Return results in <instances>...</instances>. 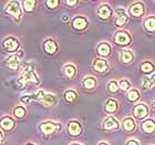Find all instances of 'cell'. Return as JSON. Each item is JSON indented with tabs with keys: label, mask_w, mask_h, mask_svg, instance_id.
<instances>
[{
	"label": "cell",
	"mask_w": 155,
	"mask_h": 145,
	"mask_svg": "<svg viewBox=\"0 0 155 145\" xmlns=\"http://www.w3.org/2000/svg\"><path fill=\"white\" fill-rule=\"evenodd\" d=\"M58 5H59L58 0H48V1H47V6H48L49 8H55Z\"/></svg>",
	"instance_id": "cell-33"
},
{
	"label": "cell",
	"mask_w": 155,
	"mask_h": 145,
	"mask_svg": "<svg viewBox=\"0 0 155 145\" xmlns=\"http://www.w3.org/2000/svg\"><path fill=\"white\" fill-rule=\"evenodd\" d=\"M145 27L146 29L150 31H154L155 30V18H149L145 20Z\"/></svg>",
	"instance_id": "cell-24"
},
{
	"label": "cell",
	"mask_w": 155,
	"mask_h": 145,
	"mask_svg": "<svg viewBox=\"0 0 155 145\" xmlns=\"http://www.w3.org/2000/svg\"><path fill=\"white\" fill-rule=\"evenodd\" d=\"M69 132L71 133L72 135H79L81 132V126L78 122H71L69 124Z\"/></svg>",
	"instance_id": "cell-9"
},
{
	"label": "cell",
	"mask_w": 155,
	"mask_h": 145,
	"mask_svg": "<svg viewBox=\"0 0 155 145\" xmlns=\"http://www.w3.org/2000/svg\"><path fill=\"white\" fill-rule=\"evenodd\" d=\"M117 89H119V85H117V83H116V82L112 81V82H110V83H109V90H110L111 92H116V91H117Z\"/></svg>",
	"instance_id": "cell-32"
},
{
	"label": "cell",
	"mask_w": 155,
	"mask_h": 145,
	"mask_svg": "<svg viewBox=\"0 0 155 145\" xmlns=\"http://www.w3.org/2000/svg\"><path fill=\"white\" fill-rule=\"evenodd\" d=\"M45 50L48 53H54L55 50H57V44L53 41L49 40V41H47L45 43Z\"/></svg>",
	"instance_id": "cell-16"
},
{
	"label": "cell",
	"mask_w": 155,
	"mask_h": 145,
	"mask_svg": "<svg viewBox=\"0 0 155 145\" xmlns=\"http://www.w3.org/2000/svg\"><path fill=\"white\" fill-rule=\"evenodd\" d=\"M38 99L41 101L42 103L47 104V105H51L52 103H54V97L51 95V94H47V93H43V92H39Z\"/></svg>",
	"instance_id": "cell-4"
},
{
	"label": "cell",
	"mask_w": 155,
	"mask_h": 145,
	"mask_svg": "<svg viewBox=\"0 0 155 145\" xmlns=\"http://www.w3.org/2000/svg\"><path fill=\"white\" fill-rule=\"evenodd\" d=\"M134 113H135L136 116H139V117H143V116L147 115V109H146L145 105L140 104V105H137V107H135Z\"/></svg>",
	"instance_id": "cell-12"
},
{
	"label": "cell",
	"mask_w": 155,
	"mask_h": 145,
	"mask_svg": "<svg viewBox=\"0 0 155 145\" xmlns=\"http://www.w3.org/2000/svg\"><path fill=\"white\" fill-rule=\"evenodd\" d=\"M123 125H124V129H125L126 131H132V130L134 129L135 124H134V122H133L132 119H126V120H124Z\"/></svg>",
	"instance_id": "cell-26"
},
{
	"label": "cell",
	"mask_w": 155,
	"mask_h": 145,
	"mask_svg": "<svg viewBox=\"0 0 155 145\" xmlns=\"http://www.w3.org/2000/svg\"><path fill=\"white\" fill-rule=\"evenodd\" d=\"M120 87H121V89H123V90H127V89H130V83L126 80H122L120 82Z\"/></svg>",
	"instance_id": "cell-34"
},
{
	"label": "cell",
	"mask_w": 155,
	"mask_h": 145,
	"mask_svg": "<svg viewBox=\"0 0 155 145\" xmlns=\"http://www.w3.org/2000/svg\"><path fill=\"white\" fill-rule=\"evenodd\" d=\"M155 84V74H153L152 77H145L144 80H143V85L145 87H151L152 85Z\"/></svg>",
	"instance_id": "cell-22"
},
{
	"label": "cell",
	"mask_w": 155,
	"mask_h": 145,
	"mask_svg": "<svg viewBox=\"0 0 155 145\" xmlns=\"http://www.w3.org/2000/svg\"><path fill=\"white\" fill-rule=\"evenodd\" d=\"M18 64H19V59L17 58L16 55L9 58V60H8V67L9 68H11L12 70H16L18 68Z\"/></svg>",
	"instance_id": "cell-18"
},
{
	"label": "cell",
	"mask_w": 155,
	"mask_h": 145,
	"mask_svg": "<svg viewBox=\"0 0 155 145\" xmlns=\"http://www.w3.org/2000/svg\"><path fill=\"white\" fill-rule=\"evenodd\" d=\"M116 107H117V104H116V102L113 100L107 101V105H105V110H107V112H114L116 110Z\"/></svg>",
	"instance_id": "cell-25"
},
{
	"label": "cell",
	"mask_w": 155,
	"mask_h": 145,
	"mask_svg": "<svg viewBox=\"0 0 155 145\" xmlns=\"http://www.w3.org/2000/svg\"><path fill=\"white\" fill-rule=\"evenodd\" d=\"M127 145H139L136 142H134V141H130L129 143H127Z\"/></svg>",
	"instance_id": "cell-36"
},
{
	"label": "cell",
	"mask_w": 155,
	"mask_h": 145,
	"mask_svg": "<svg viewBox=\"0 0 155 145\" xmlns=\"http://www.w3.org/2000/svg\"><path fill=\"white\" fill-rule=\"evenodd\" d=\"M130 12H131L132 16H136V17L141 16L143 13V6L141 3H135V5H133V6L131 7Z\"/></svg>",
	"instance_id": "cell-10"
},
{
	"label": "cell",
	"mask_w": 155,
	"mask_h": 145,
	"mask_svg": "<svg viewBox=\"0 0 155 145\" xmlns=\"http://www.w3.org/2000/svg\"><path fill=\"white\" fill-rule=\"evenodd\" d=\"M99 16H100L101 18H103V19L109 18V17L111 16V9L107 6L100 7V9H99Z\"/></svg>",
	"instance_id": "cell-15"
},
{
	"label": "cell",
	"mask_w": 155,
	"mask_h": 145,
	"mask_svg": "<svg viewBox=\"0 0 155 145\" xmlns=\"http://www.w3.org/2000/svg\"><path fill=\"white\" fill-rule=\"evenodd\" d=\"M23 7H25V10L30 12V11H32L33 7L36 5V1L35 0H27V1H23Z\"/></svg>",
	"instance_id": "cell-23"
},
{
	"label": "cell",
	"mask_w": 155,
	"mask_h": 145,
	"mask_svg": "<svg viewBox=\"0 0 155 145\" xmlns=\"http://www.w3.org/2000/svg\"><path fill=\"white\" fill-rule=\"evenodd\" d=\"M64 73L68 77H72L75 74V68L71 64L65 65L64 67Z\"/></svg>",
	"instance_id": "cell-21"
},
{
	"label": "cell",
	"mask_w": 155,
	"mask_h": 145,
	"mask_svg": "<svg viewBox=\"0 0 155 145\" xmlns=\"http://www.w3.org/2000/svg\"><path fill=\"white\" fill-rule=\"evenodd\" d=\"M73 27H74L75 29H84L85 27H87V20L84 19V18H75L73 20Z\"/></svg>",
	"instance_id": "cell-11"
},
{
	"label": "cell",
	"mask_w": 155,
	"mask_h": 145,
	"mask_svg": "<svg viewBox=\"0 0 155 145\" xmlns=\"http://www.w3.org/2000/svg\"><path fill=\"white\" fill-rule=\"evenodd\" d=\"M27 145H32V144H27Z\"/></svg>",
	"instance_id": "cell-40"
},
{
	"label": "cell",
	"mask_w": 155,
	"mask_h": 145,
	"mask_svg": "<svg viewBox=\"0 0 155 145\" xmlns=\"http://www.w3.org/2000/svg\"><path fill=\"white\" fill-rule=\"evenodd\" d=\"M0 124H1V126H2L5 130H7V131L11 130L13 127V125H15V123H13L12 119H10L9 116H5V117L1 120Z\"/></svg>",
	"instance_id": "cell-8"
},
{
	"label": "cell",
	"mask_w": 155,
	"mask_h": 145,
	"mask_svg": "<svg viewBox=\"0 0 155 145\" xmlns=\"http://www.w3.org/2000/svg\"><path fill=\"white\" fill-rule=\"evenodd\" d=\"M143 130L145 131V132H152V131H154L155 130V124L154 122H152L151 120H149V121H146V122L143 123Z\"/></svg>",
	"instance_id": "cell-19"
},
{
	"label": "cell",
	"mask_w": 155,
	"mask_h": 145,
	"mask_svg": "<svg viewBox=\"0 0 155 145\" xmlns=\"http://www.w3.org/2000/svg\"><path fill=\"white\" fill-rule=\"evenodd\" d=\"M153 107H154V109H155V103H154V104H153Z\"/></svg>",
	"instance_id": "cell-39"
},
{
	"label": "cell",
	"mask_w": 155,
	"mask_h": 145,
	"mask_svg": "<svg viewBox=\"0 0 155 145\" xmlns=\"http://www.w3.org/2000/svg\"><path fill=\"white\" fill-rule=\"evenodd\" d=\"M1 140H2V134H1V132H0V142H1Z\"/></svg>",
	"instance_id": "cell-37"
},
{
	"label": "cell",
	"mask_w": 155,
	"mask_h": 145,
	"mask_svg": "<svg viewBox=\"0 0 155 145\" xmlns=\"http://www.w3.org/2000/svg\"><path fill=\"white\" fill-rule=\"evenodd\" d=\"M99 145H107V143H101V144H99Z\"/></svg>",
	"instance_id": "cell-38"
},
{
	"label": "cell",
	"mask_w": 155,
	"mask_h": 145,
	"mask_svg": "<svg viewBox=\"0 0 155 145\" xmlns=\"http://www.w3.org/2000/svg\"><path fill=\"white\" fill-rule=\"evenodd\" d=\"M84 87H87V89H93L95 87V80H94L93 77H87L84 80Z\"/></svg>",
	"instance_id": "cell-27"
},
{
	"label": "cell",
	"mask_w": 155,
	"mask_h": 145,
	"mask_svg": "<svg viewBox=\"0 0 155 145\" xmlns=\"http://www.w3.org/2000/svg\"><path fill=\"white\" fill-rule=\"evenodd\" d=\"M104 129L107 130H113V129H116L117 126H119V123L116 122V120L113 119V117H107L105 121H104Z\"/></svg>",
	"instance_id": "cell-7"
},
{
	"label": "cell",
	"mask_w": 155,
	"mask_h": 145,
	"mask_svg": "<svg viewBox=\"0 0 155 145\" xmlns=\"http://www.w3.org/2000/svg\"><path fill=\"white\" fill-rule=\"evenodd\" d=\"M7 11L12 15L16 19H19L20 16H21V11H20V7H19V2L18 1H10L7 6Z\"/></svg>",
	"instance_id": "cell-1"
},
{
	"label": "cell",
	"mask_w": 155,
	"mask_h": 145,
	"mask_svg": "<svg viewBox=\"0 0 155 145\" xmlns=\"http://www.w3.org/2000/svg\"><path fill=\"white\" fill-rule=\"evenodd\" d=\"M127 97H129L130 101H135L139 99V92L136 90H132L130 91L129 94H127Z\"/></svg>",
	"instance_id": "cell-29"
},
{
	"label": "cell",
	"mask_w": 155,
	"mask_h": 145,
	"mask_svg": "<svg viewBox=\"0 0 155 145\" xmlns=\"http://www.w3.org/2000/svg\"><path fill=\"white\" fill-rule=\"evenodd\" d=\"M121 60L124 63H129L133 60V53L129 50H123L122 54H121Z\"/></svg>",
	"instance_id": "cell-13"
},
{
	"label": "cell",
	"mask_w": 155,
	"mask_h": 145,
	"mask_svg": "<svg viewBox=\"0 0 155 145\" xmlns=\"http://www.w3.org/2000/svg\"><path fill=\"white\" fill-rule=\"evenodd\" d=\"M25 114H26V110L23 109V107H18L16 110H15V115H16L17 117H22Z\"/></svg>",
	"instance_id": "cell-30"
},
{
	"label": "cell",
	"mask_w": 155,
	"mask_h": 145,
	"mask_svg": "<svg viewBox=\"0 0 155 145\" xmlns=\"http://www.w3.org/2000/svg\"><path fill=\"white\" fill-rule=\"evenodd\" d=\"M93 68L95 71L99 72H104L107 69V63L105 60H101V59H97V61L94 62Z\"/></svg>",
	"instance_id": "cell-5"
},
{
	"label": "cell",
	"mask_w": 155,
	"mask_h": 145,
	"mask_svg": "<svg viewBox=\"0 0 155 145\" xmlns=\"http://www.w3.org/2000/svg\"><path fill=\"white\" fill-rule=\"evenodd\" d=\"M3 45H5V48L8 51H16L17 49H18V47H19V43H18V41H17L16 39L8 38L3 41Z\"/></svg>",
	"instance_id": "cell-2"
},
{
	"label": "cell",
	"mask_w": 155,
	"mask_h": 145,
	"mask_svg": "<svg viewBox=\"0 0 155 145\" xmlns=\"http://www.w3.org/2000/svg\"><path fill=\"white\" fill-rule=\"evenodd\" d=\"M142 71L145 72V73H149V72H151L153 70V65L151 64V63H149V62H146V63H143L142 64Z\"/></svg>",
	"instance_id": "cell-31"
},
{
	"label": "cell",
	"mask_w": 155,
	"mask_h": 145,
	"mask_svg": "<svg viewBox=\"0 0 155 145\" xmlns=\"http://www.w3.org/2000/svg\"><path fill=\"white\" fill-rule=\"evenodd\" d=\"M75 97H77V94H75L74 91H68L65 93V100L68 102H73L75 100Z\"/></svg>",
	"instance_id": "cell-28"
},
{
	"label": "cell",
	"mask_w": 155,
	"mask_h": 145,
	"mask_svg": "<svg viewBox=\"0 0 155 145\" xmlns=\"http://www.w3.org/2000/svg\"><path fill=\"white\" fill-rule=\"evenodd\" d=\"M23 79H25L26 81H33V82H38L36 74L33 73V71L31 70V69H28V70H26V71H25V73H23Z\"/></svg>",
	"instance_id": "cell-14"
},
{
	"label": "cell",
	"mask_w": 155,
	"mask_h": 145,
	"mask_svg": "<svg viewBox=\"0 0 155 145\" xmlns=\"http://www.w3.org/2000/svg\"><path fill=\"white\" fill-rule=\"evenodd\" d=\"M115 41L117 42L119 44H127V43H130L131 39H130V37L127 36V33L120 32V33H117V35H116Z\"/></svg>",
	"instance_id": "cell-6"
},
{
	"label": "cell",
	"mask_w": 155,
	"mask_h": 145,
	"mask_svg": "<svg viewBox=\"0 0 155 145\" xmlns=\"http://www.w3.org/2000/svg\"><path fill=\"white\" fill-rule=\"evenodd\" d=\"M110 45L107 44V43H102V44L99 45V48H97V51L100 53L101 55H107L110 53Z\"/></svg>",
	"instance_id": "cell-17"
},
{
	"label": "cell",
	"mask_w": 155,
	"mask_h": 145,
	"mask_svg": "<svg viewBox=\"0 0 155 145\" xmlns=\"http://www.w3.org/2000/svg\"><path fill=\"white\" fill-rule=\"evenodd\" d=\"M117 11H119L121 15H120L119 18L116 19V25H117V27H122L126 21V16L123 10H117Z\"/></svg>",
	"instance_id": "cell-20"
},
{
	"label": "cell",
	"mask_w": 155,
	"mask_h": 145,
	"mask_svg": "<svg viewBox=\"0 0 155 145\" xmlns=\"http://www.w3.org/2000/svg\"><path fill=\"white\" fill-rule=\"evenodd\" d=\"M40 129L43 133L45 134H49V133H52L54 132L55 130L59 129V125L54 124V123L52 122H45V123H42L41 125H40Z\"/></svg>",
	"instance_id": "cell-3"
},
{
	"label": "cell",
	"mask_w": 155,
	"mask_h": 145,
	"mask_svg": "<svg viewBox=\"0 0 155 145\" xmlns=\"http://www.w3.org/2000/svg\"><path fill=\"white\" fill-rule=\"evenodd\" d=\"M73 145H79V144H73Z\"/></svg>",
	"instance_id": "cell-41"
},
{
	"label": "cell",
	"mask_w": 155,
	"mask_h": 145,
	"mask_svg": "<svg viewBox=\"0 0 155 145\" xmlns=\"http://www.w3.org/2000/svg\"><path fill=\"white\" fill-rule=\"evenodd\" d=\"M67 3H68V5H70V6H74L75 3H77V1H67Z\"/></svg>",
	"instance_id": "cell-35"
}]
</instances>
